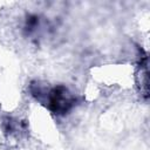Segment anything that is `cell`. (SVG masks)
<instances>
[{
    "label": "cell",
    "instance_id": "6da1fadb",
    "mask_svg": "<svg viewBox=\"0 0 150 150\" xmlns=\"http://www.w3.org/2000/svg\"><path fill=\"white\" fill-rule=\"evenodd\" d=\"M48 108L57 115H64L74 103V98L64 87H55L47 94Z\"/></svg>",
    "mask_w": 150,
    "mask_h": 150
}]
</instances>
